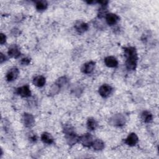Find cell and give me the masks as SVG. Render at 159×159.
Wrapping results in <instances>:
<instances>
[{"mask_svg":"<svg viewBox=\"0 0 159 159\" xmlns=\"http://www.w3.org/2000/svg\"><path fill=\"white\" fill-rule=\"evenodd\" d=\"M124 55L126 58L125 66L129 71L135 70L138 60L136 48L134 47H127L124 48Z\"/></svg>","mask_w":159,"mask_h":159,"instance_id":"1","label":"cell"},{"mask_svg":"<svg viewBox=\"0 0 159 159\" xmlns=\"http://www.w3.org/2000/svg\"><path fill=\"white\" fill-rule=\"evenodd\" d=\"M66 142L70 146H73L80 142V137L74 131L71 125H65L63 128Z\"/></svg>","mask_w":159,"mask_h":159,"instance_id":"2","label":"cell"},{"mask_svg":"<svg viewBox=\"0 0 159 159\" xmlns=\"http://www.w3.org/2000/svg\"><path fill=\"white\" fill-rule=\"evenodd\" d=\"M126 122L125 117L122 114H116L113 115L109 120V124L115 127H122Z\"/></svg>","mask_w":159,"mask_h":159,"instance_id":"3","label":"cell"},{"mask_svg":"<svg viewBox=\"0 0 159 159\" xmlns=\"http://www.w3.org/2000/svg\"><path fill=\"white\" fill-rule=\"evenodd\" d=\"M112 90L113 89L111 86L107 84H103L99 87L98 92L101 97L106 98L112 94Z\"/></svg>","mask_w":159,"mask_h":159,"instance_id":"4","label":"cell"},{"mask_svg":"<svg viewBox=\"0 0 159 159\" xmlns=\"http://www.w3.org/2000/svg\"><path fill=\"white\" fill-rule=\"evenodd\" d=\"M22 120L24 126L28 128L32 127L35 124V119L34 116L27 112L24 113V114L22 115Z\"/></svg>","mask_w":159,"mask_h":159,"instance_id":"5","label":"cell"},{"mask_svg":"<svg viewBox=\"0 0 159 159\" xmlns=\"http://www.w3.org/2000/svg\"><path fill=\"white\" fill-rule=\"evenodd\" d=\"M93 140V137L89 133L84 134L80 137V142L86 147H91Z\"/></svg>","mask_w":159,"mask_h":159,"instance_id":"6","label":"cell"},{"mask_svg":"<svg viewBox=\"0 0 159 159\" xmlns=\"http://www.w3.org/2000/svg\"><path fill=\"white\" fill-rule=\"evenodd\" d=\"M19 74V70L16 67L11 68L6 73V80L9 82H12L17 79Z\"/></svg>","mask_w":159,"mask_h":159,"instance_id":"7","label":"cell"},{"mask_svg":"<svg viewBox=\"0 0 159 159\" xmlns=\"http://www.w3.org/2000/svg\"><path fill=\"white\" fill-rule=\"evenodd\" d=\"M76 31L79 34H83L89 29V25L87 23L82 20H77L74 25Z\"/></svg>","mask_w":159,"mask_h":159,"instance_id":"8","label":"cell"},{"mask_svg":"<svg viewBox=\"0 0 159 159\" xmlns=\"http://www.w3.org/2000/svg\"><path fill=\"white\" fill-rule=\"evenodd\" d=\"M16 93L22 98H29L31 96V91L29 85H24L19 87L16 89Z\"/></svg>","mask_w":159,"mask_h":159,"instance_id":"9","label":"cell"},{"mask_svg":"<svg viewBox=\"0 0 159 159\" xmlns=\"http://www.w3.org/2000/svg\"><path fill=\"white\" fill-rule=\"evenodd\" d=\"M7 53L11 57L14 58H17L20 56V48L17 45L13 44L9 47Z\"/></svg>","mask_w":159,"mask_h":159,"instance_id":"10","label":"cell"},{"mask_svg":"<svg viewBox=\"0 0 159 159\" xmlns=\"http://www.w3.org/2000/svg\"><path fill=\"white\" fill-rule=\"evenodd\" d=\"M105 19L106 23L109 25H114L116 24L120 19L119 17L114 13H107L105 16Z\"/></svg>","mask_w":159,"mask_h":159,"instance_id":"11","label":"cell"},{"mask_svg":"<svg viewBox=\"0 0 159 159\" xmlns=\"http://www.w3.org/2000/svg\"><path fill=\"white\" fill-rule=\"evenodd\" d=\"M95 65H96V63L94 61H88L84 64H83L81 70L84 74H90L93 71L95 68Z\"/></svg>","mask_w":159,"mask_h":159,"instance_id":"12","label":"cell"},{"mask_svg":"<svg viewBox=\"0 0 159 159\" xmlns=\"http://www.w3.org/2000/svg\"><path fill=\"white\" fill-rule=\"evenodd\" d=\"M138 142H139L138 136L135 133H134V132L130 133L127 137V138L125 139V141H124L125 144L130 147L135 146L138 143Z\"/></svg>","mask_w":159,"mask_h":159,"instance_id":"13","label":"cell"},{"mask_svg":"<svg viewBox=\"0 0 159 159\" xmlns=\"http://www.w3.org/2000/svg\"><path fill=\"white\" fill-rule=\"evenodd\" d=\"M104 61L106 66L109 68H116L118 66V61L116 58L113 56H108L106 57Z\"/></svg>","mask_w":159,"mask_h":159,"instance_id":"14","label":"cell"},{"mask_svg":"<svg viewBox=\"0 0 159 159\" xmlns=\"http://www.w3.org/2000/svg\"><path fill=\"white\" fill-rule=\"evenodd\" d=\"M41 140L43 143L50 145L54 142V139L52 135L47 132H44L41 135Z\"/></svg>","mask_w":159,"mask_h":159,"instance_id":"15","label":"cell"},{"mask_svg":"<svg viewBox=\"0 0 159 159\" xmlns=\"http://www.w3.org/2000/svg\"><path fill=\"white\" fill-rule=\"evenodd\" d=\"M45 83L46 79L42 75L37 76L33 79V84L39 88L43 87L45 85Z\"/></svg>","mask_w":159,"mask_h":159,"instance_id":"16","label":"cell"},{"mask_svg":"<svg viewBox=\"0 0 159 159\" xmlns=\"http://www.w3.org/2000/svg\"><path fill=\"white\" fill-rule=\"evenodd\" d=\"M91 147L95 150H102L104 148V143L102 140L96 139L93 140Z\"/></svg>","mask_w":159,"mask_h":159,"instance_id":"17","label":"cell"},{"mask_svg":"<svg viewBox=\"0 0 159 159\" xmlns=\"http://www.w3.org/2000/svg\"><path fill=\"white\" fill-rule=\"evenodd\" d=\"M141 119L143 122L150 123L153 120V115L148 111H143L141 114Z\"/></svg>","mask_w":159,"mask_h":159,"instance_id":"18","label":"cell"},{"mask_svg":"<svg viewBox=\"0 0 159 159\" xmlns=\"http://www.w3.org/2000/svg\"><path fill=\"white\" fill-rule=\"evenodd\" d=\"M86 125H87V127L89 130H94L98 127V123L94 118L89 117V118L88 119Z\"/></svg>","mask_w":159,"mask_h":159,"instance_id":"19","label":"cell"},{"mask_svg":"<svg viewBox=\"0 0 159 159\" xmlns=\"http://www.w3.org/2000/svg\"><path fill=\"white\" fill-rule=\"evenodd\" d=\"M60 87V88H66L68 84H69V80L66 76H61L59 78L57 79V81L55 82Z\"/></svg>","mask_w":159,"mask_h":159,"instance_id":"20","label":"cell"},{"mask_svg":"<svg viewBox=\"0 0 159 159\" xmlns=\"http://www.w3.org/2000/svg\"><path fill=\"white\" fill-rule=\"evenodd\" d=\"M48 3L46 1H38L35 3V8L38 11H43L47 9Z\"/></svg>","mask_w":159,"mask_h":159,"instance_id":"21","label":"cell"},{"mask_svg":"<svg viewBox=\"0 0 159 159\" xmlns=\"http://www.w3.org/2000/svg\"><path fill=\"white\" fill-rule=\"evenodd\" d=\"M61 88L56 83H55L52 86L51 88H50V90H49V95L50 96H54V95H56L60 91Z\"/></svg>","mask_w":159,"mask_h":159,"instance_id":"22","label":"cell"},{"mask_svg":"<svg viewBox=\"0 0 159 159\" xmlns=\"http://www.w3.org/2000/svg\"><path fill=\"white\" fill-rule=\"evenodd\" d=\"M30 58H29V57H24V58H22L20 60V64L22 65H28L30 63Z\"/></svg>","mask_w":159,"mask_h":159,"instance_id":"23","label":"cell"},{"mask_svg":"<svg viewBox=\"0 0 159 159\" xmlns=\"http://www.w3.org/2000/svg\"><path fill=\"white\" fill-rule=\"evenodd\" d=\"M6 42V36L3 33H1L0 34V43L1 45H3Z\"/></svg>","mask_w":159,"mask_h":159,"instance_id":"24","label":"cell"},{"mask_svg":"<svg viewBox=\"0 0 159 159\" xmlns=\"http://www.w3.org/2000/svg\"><path fill=\"white\" fill-rule=\"evenodd\" d=\"M7 60V57L5 55H4L2 53H0V63H2L4 61H6Z\"/></svg>","mask_w":159,"mask_h":159,"instance_id":"25","label":"cell"}]
</instances>
